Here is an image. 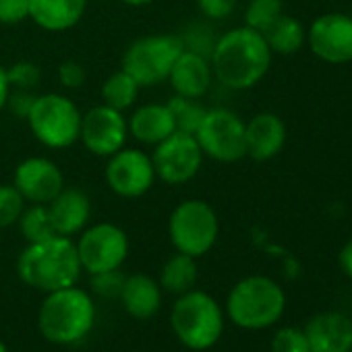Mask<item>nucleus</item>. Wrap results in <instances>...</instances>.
<instances>
[{
	"label": "nucleus",
	"mask_w": 352,
	"mask_h": 352,
	"mask_svg": "<svg viewBox=\"0 0 352 352\" xmlns=\"http://www.w3.org/2000/svg\"><path fill=\"white\" fill-rule=\"evenodd\" d=\"M106 185L122 199H139L147 195L155 185V170L151 155L139 147H122L106 157Z\"/></svg>",
	"instance_id": "f8f14e48"
},
{
	"label": "nucleus",
	"mask_w": 352,
	"mask_h": 352,
	"mask_svg": "<svg viewBox=\"0 0 352 352\" xmlns=\"http://www.w3.org/2000/svg\"><path fill=\"white\" fill-rule=\"evenodd\" d=\"M168 236L172 247L195 259L208 255L220 236V218L204 199H185L168 218Z\"/></svg>",
	"instance_id": "0eeeda50"
},
{
	"label": "nucleus",
	"mask_w": 352,
	"mask_h": 352,
	"mask_svg": "<svg viewBox=\"0 0 352 352\" xmlns=\"http://www.w3.org/2000/svg\"><path fill=\"white\" fill-rule=\"evenodd\" d=\"M280 15H284L282 0H249L245 9V25L265 34Z\"/></svg>",
	"instance_id": "cd10ccee"
},
{
	"label": "nucleus",
	"mask_w": 352,
	"mask_h": 352,
	"mask_svg": "<svg viewBox=\"0 0 352 352\" xmlns=\"http://www.w3.org/2000/svg\"><path fill=\"white\" fill-rule=\"evenodd\" d=\"M272 54L292 56L307 44L305 25L292 15H280L278 21L263 34Z\"/></svg>",
	"instance_id": "b1692460"
},
{
	"label": "nucleus",
	"mask_w": 352,
	"mask_h": 352,
	"mask_svg": "<svg viewBox=\"0 0 352 352\" xmlns=\"http://www.w3.org/2000/svg\"><path fill=\"white\" fill-rule=\"evenodd\" d=\"M81 270L89 276L120 270L129 257V236L112 222H100L79 232L75 243Z\"/></svg>",
	"instance_id": "9d476101"
},
{
	"label": "nucleus",
	"mask_w": 352,
	"mask_h": 352,
	"mask_svg": "<svg viewBox=\"0 0 352 352\" xmlns=\"http://www.w3.org/2000/svg\"><path fill=\"white\" fill-rule=\"evenodd\" d=\"M30 19V0H0V25H19Z\"/></svg>",
	"instance_id": "72a5a7b5"
},
{
	"label": "nucleus",
	"mask_w": 352,
	"mask_h": 352,
	"mask_svg": "<svg viewBox=\"0 0 352 352\" xmlns=\"http://www.w3.org/2000/svg\"><path fill=\"white\" fill-rule=\"evenodd\" d=\"M307 46L327 65L352 63V17L344 13L315 17L307 30Z\"/></svg>",
	"instance_id": "4468645a"
},
{
	"label": "nucleus",
	"mask_w": 352,
	"mask_h": 352,
	"mask_svg": "<svg viewBox=\"0 0 352 352\" xmlns=\"http://www.w3.org/2000/svg\"><path fill=\"white\" fill-rule=\"evenodd\" d=\"M87 0H30V19L44 32L63 34L81 23Z\"/></svg>",
	"instance_id": "4be33fe9"
},
{
	"label": "nucleus",
	"mask_w": 352,
	"mask_h": 352,
	"mask_svg": "<svg viewBox=\"0 0 352 352\" xmlns=\"http://www.w3.org/2000/svg\"><path fill=\"white\" fill-rule=\"evenodd\" d=\"M7 75H9V81H11V87L13 89L32 91L42 81V69L36 63H30V60L15 63L13 67L7 69Z\"/></svg>",
	"instance_id": "c756f323"
},
{
	"label": "nucleus",
	"mask_w": 352,
	"mask_h": 352,
	"mask_svg": "<svg viewBox=\"0 0 352 352\" xmlns=\"http://www.w3.org/2000/svg\"><path fill=\"white\" fill-rule=\"evenodd\" d=\"M13 187L28 204L48 206L65 187V174L56 162L44 155H32L17 164Z\"/></svg>",
	"instance_id": "2eb2a0df"
},
{
	"label": "nucleus",
	"mask_w": 352,
	"mask_h": 352,
	"mask_svg": "<svg viewBox=\"0 0 352 352\" xmlns=\"http://www.w3.org/2000/svg\"><path fill=\"white\" fill-rule=\"evenodd\" d=\"M168 108L172 112L176 131H183V133H191L195 135V131L199 129L208 108L201 104V100L195 98H183V96H172L168 102Z\"/></svg>",
	"instance_id": "bb28decb"
},
{
	"label": "nucleus",
	"mask_w": 352,
	"mask_h": 352,
	"mask_svg": "<svg viewBox=\"0 0 352 352\" xmlns=\"http://www.w3.org/2000/svg\"><path fill=\"white\" fill-rule=\"evenodd\" d=\"M185 50L181 36L151 34L135 40L122 54L120 69L126 71L139 87H155L168 81L174 60Z\"/></svg>",
	"instance_id": "6e6552de"
},
{
	"label": "nucleus",
	"mask_w": 352,
	"mask_h": 352,
	"mask_svg": "<svg viewBox=\"0 0 352 352\" xmlns=\"http://www.w3.org/2000/svg\"><path fill=\"white\" fill-rule=\"evenodd\" d=\"M286 124L274 112H259L245 122L247 157L255 162H267L276 157L286 145Z\"/></svg>",
	"instance_id": "a211bd4d"
},
{
	"label": "nucleus",
	"mask_w": 352,
	"mask_h": 352,
	"mask_svg": "<svg viewBox=\"0 0 352 352\" xmlns=\"http://www.w3.org/2000/svg\"><path fill=\"white\" fill-rule=\"evenodd\" d=\"M50 222L56 234L75 236L89 226L91 201L79 187H63V191L48 204Z\"/></svg>",
	"instance_id": "6ab92c4d"
},
{
	"label": "nucleus",
	"mask_w": 352,
	"mask_h": 352,
	"mask_svg": "<svg viewBox=\"0 0 352 352\" xmlns=\"http://www.w3.org/2000/svg\"><path fill=\"white\" fill-rule=\"evenodd\" d=\"M17 274L23 284L42 292L77 284L83 270L75 241L54 234L40 243H28L17 259Z\"/></svg>",
	"instance_id": "f03ea898"
},
{
	"label": "nucleus",
	"mask_w": 352,
	"mask_h": 352,
	"mask_svg": "<svg viewBox=\"0 0 352 352\" xmlns=\"http://www.w3.org/2000/svg\"><path fill=\"white\" fill-rule=\"evenodd\" d=\"M11 91H13V87H11L7 69H5V67H0V112H3V110L7 108Z\"/></svg>",
	"instance_id": "e433bc0d"
},
{
	"label": "nucleus",
	"mask_w": 352,
	"mask_h": 352,
	"mask_svg": "<svg viewBox=\"0 0 352 352\" xmlns=\"http://www.w3.org/2000/svg\"><path fill=\"white\" fill-rule=\"evenodd\" d=\"M286 307L282 286L267 276H247L239 280L228 298L226 313L230 321L243 329H265L274 325Z\"/></svg>",
	"instance_id": "39448f33"
},
{
	"label": "nucleus",
	"mask_w": 352,
	"mask_h": 352,
	"mask_svg": "<svg viewBox=\"0 0 352 352\" xmlns=\"http://www.w3.org/2000/svg\"><path fill=\"white\" fill-rule=\"evenodd\" d=\"M96 323V302L77 284L46 292L38 311L40 333L56 346L83 342Z\"/></svg>",
	"instance_id": "7ed1b4c3"
},
{
	"label": "nucleus",
	"mask_w": 352,
	"mask_h": 352,
	"mask_svg": "<svg viewBox=\"0 0 352 352\" xmlns=\"http://www.w3.org/2000/svg\"><path fill=\"white\" fill-rule=\"evenodd\" d=\"M172 331L189 350H210L224 333V311L206 290H189L176 296L170 311Z\"/></svg>",
	"instance_id": "20e7f679"
},
{
	"label": "nucleus",
	"mask_w": 352,
	"mask_h": 352,
	"mask_svg": "<svg viewBox=\"0 0 352 352\" xmlns=\"http://www.w3.org/2000/svg\"><path fill=\"white\" fill-rule=\"evenodd\" d=\"M122 282H124V274H120V270L102 272V274H94L91 276L94 292L104 296V298H118Z\"/></svg>",
	"instance_id": "2f4dec72"
},
{
	"label": "nucleus",
	"mask_w": 352,
	"mask_h": 352,
	"mask_svg": "<svg viewBox=\"0 0 352 352\" xmlns=\"http://www.w3.org/2000/svg\"><path fill=\"white\" fill-rule=\"evenodd\" d=\"M34 100H36V96H34L32 91L15 89V91H11V96H9V104H7V108H11V112H13V114H17V116H21V118H25V116H28V112H30V108H32V104H34Z\"/></svg>",
	"instance_id": "c9c22d12"
},
{
	"label": "nucleus",
	"mask_w": 352,
	"mask_h": 352,
	"mask_svg": "<svg viewBox=\"0 0 352 352\" xmlns=\"http://www.w3.org/2000/svg\"><path fill=\"white\" fill-rule=\"evenodd\" d=\"M87 79L85 67L79 60H63L58 65V83L65 89H79Z\"/></svg>",
	"instance_id": "f704fd0d"
},
{
	"label": "nucleus",
	"mask_w": 352,
	"mask_h": 352,
	"mask_svg": "<svg viewBox=\"0 0 352 352\" xmlns=\"http://www.w3.org/2000/svg\"><path fill=\"white\" fill-rule=\"evenodd\" d=\"M212 81H214V73H212L210 56L187 48L174 60L172 71L168 75V83L174 96L195 98V100H201L210 91Z\"/></svg>",
	"instance_id": "dca6fc26"
},
{
	"label": "nucleus",
	"mask_w": 352,
	"mask_h": 352,
	"mask_svg": "<svg viewBox=\"0 0 352 352\" xmlns=\"http://www.w3.org/2000/svg\"><path fill=\"white\" fill-rule=\"evenodd\" d=\"M272 50L263 34L241 25L216 38L210 52L214 79L234 91H245L263 81L272 67Z\"/></svg>",
	"instance_id": "f257e3e1"
},
{
	"label": "nucleus",
	"mask_w": 352,
	"mask_h": 352,
	"mask_svg": "<svg viewBox=\"0 0 352 352\" xmlns=\"http://www.w3.org/2000/svg\"><path fill=\"white\" fill-rule=\"evenodd\" d=\"M155 170V179L179 187L193 181L204 166V151L191 133L174 131L168 139L157 143L149 153Z\"/></svg>",
	"instance_id": "9b49d317"
},
{
	"label": "nucleus",
	"mask_w": 352,
	"mask_h": 352,
	"mask_svg": "<svg viewBox=\"0 0 352 352\" xmlns=\"http://www.w3.org/2000/svg\"><path fill=\"white\" fill-rule=\"evenodd\" d=\"M195 5L206 19L224 21L236 11L239 0H195Z\"/></svg>",
	"instance_id": "473e14b6"
},
{
	"label": "nucleus",
	"mask_w": 352,
	"mask_h": 352,
	"mask_svg": "<svg viewBox=\"0 0 352 352\" xmlns=\"http://www.w3.org/2000/svg\"><path fill=\"white\" fill-rule=\"evenodd\" d=\"M199 278V265L197 259L185 253L176 251L170 259H166V263L162 265L160 272V286L164 292H170L174 296H181L189 290L195 288Z\"/></svg>",
	"instance_id": "5701e85b"
},
{
	"label": "nucleus",
	"mask_w": 352,
	"mask_h": 352,
	"mask_svg": "<svg viewBox=\"0 0 352 352\" xmlns=\"http://www.w3.org/2000/svg\"><path fill=\"white\" fill-rule=\"evenodd\" d=\"M309 352H350L352 319L344 313H319L305 325Z\"/></svg>",
	"instance_id": "f3484780"
},
{
	"label": "nucleus",
	"mask_w": 352,
	"mask_h": 352,
	"mask_svg": "<svg viewBox=\"0 0 352 352\" xmlns=\"http://www.w3.org/2000/svg\"><path fill=\"white\" fill-rule=\"evenodd\" d=\"M272 352H309V342L302 329L282 327L272 338Z\"/></svg>",
	"instance_id": "7c9ffc66"
},
{
	"label": "nucleus",
	"mask_w": 352,
	"mask_h": 352,
	"mask_svg": "<svg viewBox=\"0 0 352 352\" xmlns=\"http://www.w3.org/2000/svg\"><path fill=\"white\" fill-rule=\"evenodd\" d=\"M28 201L11 185H0V230L11 228L19 222Z\"/></svg>",
	"instance_id": "c85d7f7f"
},
{
	"label": "nucleus",
	"mask_w": 352,
	"mask_h": 352,
	"mask_svg": "<svg viewBox=\"0 0 352 352\" xmlns=\"http://www.w3.org/2000/svg\"><path fill=\"white\" fill-rule=\"evenodd\" d=\"M139 83L122 69L114 71L102 85V104L116 108L120 112L129 110L135 106L137 98H139Z\"/></svg>",
	"instance_id": "393cba45"
},
{
	"label": "nucleus",
	"mask_w": 352,
	"mask_h": 352,
	"mask_svg": "<svg viewBox=\"0 0 352 352\" xmlns=\"http://www.w3.org/2000/svg\"><path fill=\"white\" fill-rule=\"evenodd\" d=\"M162 286L157 280H153L149 274L137 272L131 276H124L118 300L122 302V309L135 317V319H151L162 309Z\"/></svg>",
	"instance_id": "aec40b11"
},
{
	"label": "nucleus",
	"mask_w": 352,
	"mask_h": 352,
	"mask_svg": "<svg viewBox=\"0 0 352 352\" xmlns=\"http://www.w3.org/2000/svg\"><path fill=\"white\" fill-rule=\"evenodd\" d=\"M17 226L28 243H40L56 234L50 222L48 206H42V204H28Z\"/></svg>",
	"instance_id": "a878e982"
},
{
	"label": "nucleus",
	"mask_w": 352,
	"mask_h": 352,
	"mask_svg": "<svg viewBox=\"0 0 352 352\" xmlns=\"http://www.w3.org/2000/svg\"><path fill=\"white\" fill-rule=\"evenodd\" d=\"M195 139L206 157L232 164L247 157L245 120L228 108H208Z\"/></svg>",
	"instance_id": "1a4fd4ad"
},
{
	"label": "nucleus",
	"mask_w": 352,
	"mask_h": 352,
	"mask_svg": "<svg viewBox=\"0 0 352 352\" xmlns=\"http://www.w3.org/2000/svg\"><path fill=\"white\" fill-rule=\"evenodd\" d=\"M126 124H129V135L141 145H149V147H155L176 131L168 104L137 106L131 112V116H126Z\"/></svg>",
	"instance_id": "412c9836"
},
{
	"label": "nucleus",
	"mask_w": 352,
	"mask_h": 352,
	"mask_svg": "<svg viewBox=\"0 0 352 352\" xmlns=\"http://www.w3.org/2000/svg\"><path fill=\"white\" fill-rule=\"evenodd\" d=\"M0 352H9V348H7V344L0 340Z\"/></svg>",
	"instance_id": "ea45409f"
},
{
	"label": "nucleus",
	"mask_w": 352,
	"mask_h": 352,
	"mask_svg": "<svg viewBox=\"0 0 352 352\" xmlns=\"http://www.w3.org/2000/svg\"><path fill=\"white\" fill-rule=\"evenodd\" d=\"M118 3H122V5H126V7L141 9V7H147V5H151L153 0H118Z\"/></svg>",
	"instance_id": "58836bf2"
},
{
	"label": "nucleus",
	"mask_w": 352,
	"mask_h": 352,
	"mask_svg": "<svg viewBox=\"0 0 352 352\" xmlns=\"http://www.w3.org/2000/svg\"><path fill=\"white\" fill-rule=\"evenodd\" d=\"M83 112L65 94L36 96L25 120L32 135L48 149H67L79 141Z\"/></svg>",
	"instance_id": "423d86ee"
},
{
	"label": "nucleus",
	"mask_w": 352,
	"mask_h": 352,
	"mask_svg": "<svg viewBox=\"0 0 352 352\" xmlns=\"http://www.w3.org/2000/svg\"><path fill=\"white\" fill-rule=\"evenodd\" d=\"M129 124L126 116L106 104L89 108L81 118L79 141L96 157H110L126 145Z\"/></svg>",
	"instance_id": "ddd939ff"
},
{
	"label": "nucleus",
	"mask_w": 352,
	"mask_h": 352,
	"mask_svg": "<svg viewBox=\"0 0 352 352\" xmlns=\"http://www.w3.org/2000/svg\"><path fill=\"white\" fill-rule=\"evenodd\" d=\"M340 267H342V272L348 276V278H352V239L342 247V251H340Z\"/></svg>",
	"instance_id": "4c0bfd02"
}]
</instances>
